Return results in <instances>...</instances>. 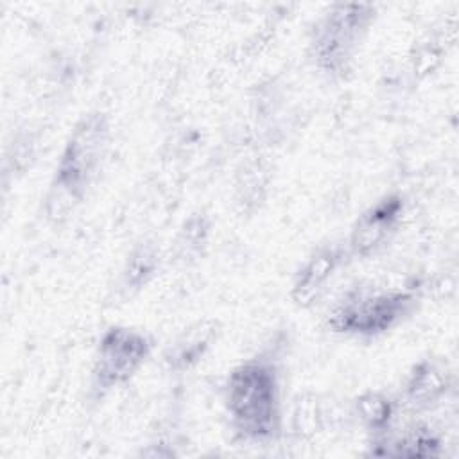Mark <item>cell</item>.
Listing matches in <instances>:
<instances>
[{
	"instance_id": "6da1fadb",
	"label": "cell",
	"mask_w": 459,
	"mask_h": 459,
	"mask_svg": "<svg viewBox=\"0 0 459 459\" xmlns=\"http://www.w3.org/2000/svg\"><path fill=\"white\" fill-rule=\"evenodd\" d=\"M224 407L242 441H274L283 427L281 371L276 359L264 353L235 366L224 384Z\"/></svg>"
},
{
	"instance_id": "7a4b0ae2",
	"label": "cell",
	"mask_w": 459,
	"mask_h": 459,
	"mask_svg": "<svg viewBox=\"0 0 459 459\" xmlns=\"http://www.w3.org/2000/svg\"><path fill=\"white\" fill-rule=\"evenodd\" d=\"M111 143V124L106 113H84L70 131L48 190L43 197V212L48 222L61 224L82 203L99 178Z\"/></svg>"
},
{
	"instance_id": "3957f363",
	"label": "cell",
	"mask_w": 459,
	"mask_h": 459,
	"mask_svg": "<svg viewBox=\"0 0 459 459\" xmlns=\"http://www.w3.org/2000/svg\"><path fill=\"white\" fill-rule=\"evenodd\" d=\"M416 305L418 294L411 285L360 280L333 301L326 325L335 333L373 339L402 325Z\"/></svg>"
},
{
	"instance_id": "277c9868",
	"label": "cell",
	"mask_w": 459,
	"mask_h": 459,
	"mask_svg": "<svg viewBox=\"0 0 459 459\" xmlns=\"http://www.w3.org/2000/svg\"><path fill=\"white\" fill-rule=\"evenodd\" d=\"M377 16L373 4H333L316 22L308 52L316 68L333 79L351 72L357 52Z\"/></svg>"
},
{
	"instance_id": "5b68a950",
	"label": "cell",
	"mask_w": 459,
	"mask_h": 459,
	"mask_svg": "<svg viewBox=\"0 0 459 459\" xmlns=\"http://www.w3.org/2000/svg\"><path fill=\"white\" fill-rule=\"evenodd\" d=\"M152 346V339L138 328L124 325L106 328L93 355L91 391L104 396L126 385L145 366Z\"/></svg>"
},
{
	"instance_id": "8992f818",
	"label": "cell",
	"mask_w": 459,
	"mask_h": 459,
	"mask_svg": "<svg viewBox=\"0 0 459 459\" xmlns=\"http://www.w3.org/2000/svg\"><path fill=\"white\" fill-rule=\"evenodd\" d=\"M405 203L398 194H385L371 203L351 224L346 238L350 258H371L380 253L398 233Z\"/></svg>"
},
{
	"instance_id": "52a82bcc",
	"label": "cell",
	"mask_w": 459,
	"mask_h": 459,
	"mask_svg": "<svg viewBox=\"0 0 459 459\" xmlns=\"http://www.w3.org/2000/svg\"><path fill=\"white\" fill-rule=\"evenodd\" d=\"M350 258L341 244H325L314 249L292 276L290 299L299 308H310L328 292L337 271Z\"/></svg>"
},
{
	"instance_id": "ba28073f",
	"label": "cell",
	"mask_w": 459,
	"mask_h": 459,
	"mask_svg": "<svg viewBox=\"0 0 459 459\" xmlns=\"http://www.w3.org/2000/svg\"><path fill=\"white\" fill-rule=\"evenodd\" d=\"M450 387V375L441 362L436 359H420L403 380L402 400L412 411H432L443 403Z\"/></svg>"
},
{
	"instance_id": "9c48e42d",
	"label": "cell",
	"mask_w": 459,
	"mask_h": 459,
	"mask_svg": "<svg viewBox=\"0 0 459 459\" xmlns=\"http://www.w3.org/2000/svg\"><path fill=\"white\" fill-rule=\"evenodd\" d=\"M353 414L369 437H377L393 429L398 402L382 389H368L353 400Z\"/></svg>"
},
{
	"instance_id": "30bf717a",
	"label": "cell",
	"mask_w": 459,
	"mask_h": 459,
	"mask_svg": "<svg viewBox=\"0 0 459 459\" xmlns=\"http://www.w3.org/2000/svg\"><path fill=\"white\" fill-rule=\"evenodd\" d=\"M215 337V326L208 321L195 323L170 344L165 353V362L174 371H186L194 368L210 350Z\"/></svg>"
},
{
	"instance_id": "8fae6325",
	"label": "cell",
	"mask_w": 459,
	"mask_h": 459,
	"mask_svg": "<svg viewBox=\"0 0 459 459\" xmlns=\"http://www.w3.org/2000/svg\"><path fill=\"white\" fill-rule=\"evenodd\" d=\"M271 183V170L265 160L249 158L235 176V201L242 212H255L265 199Z\"/></svg>"
},
{
	"instance_id": "7c38bea8",
	"label": "cell",
	"mask_w": 459,
	"mask_h": 459,
	"mask_svg": "<svg viewBox=\"0 0 459 459\" xmlns=\"http://www.w3.org/2000/svg\"><path fill=\"white\" fill-rule=\"evenodd\" d=\"M289 425L292 436L305 441L325 432L328 425V409L325 400L312 391L299 393L294 398Z\"/></svg>"
},
{
	"instance_id": "4fadbf2b",
	"label": "cell",
	"mask_w": 459,
	"mask_h": 459,
	"mask_svg": "<svg viewBox=\"0 0 459 459\" xmlns=\"http://www.w3.org/2000/svg\"><path fill=\"white\" fill-rule=\"evenodd\" d=\"M158 265H160V255H158V247L152 242L136 246L129 253L122 267L120 289L127 294L143 289L154 278Z\"/></svg>"
},
{
	"instance_id": "5bb4252c",
	"label": "cell",
	"mask_w": 459,
	"mask_h": 459,
	"mask_svg": "<svg viewBox=\"0 0 459 459\" xmlns=\"http://www.w3.org/2000/svg\"><path fill=\"white\" fill-rule=\"evenodd\" d=\"M208 231H210V226L204 215H192L188 221H185L179 231V242H178L183 255L199 253L208 240Z\"/></svg>"
},
{
	"instance_id": "9a60e30c",
	"label": "cell",
	"mask_w": 459,
	"mask_h": 459,
	"mask_svg": "<svg viewBox=\"0 0 459 459\" xmlns=\"http://www.w3.org/2000/svg\"><path fill=\"white\" fill-rule=\"evenodd\" d=\"M439 56H441V52L437 50V47H436L434 43H423V45L418 48V52H416V56H414V59H412L414 72L420 74V75L429 74V72L434 70V66L437 65Z\"/></svg>"
}]
</instances>
